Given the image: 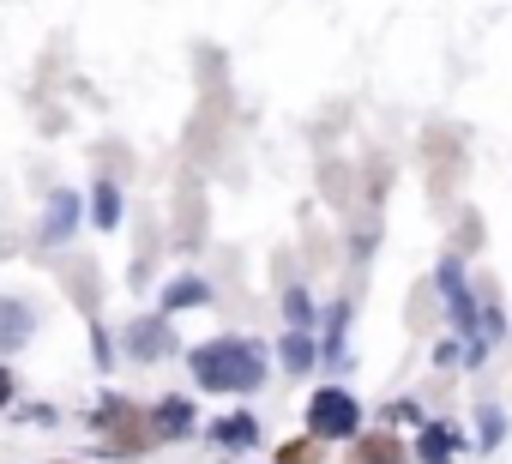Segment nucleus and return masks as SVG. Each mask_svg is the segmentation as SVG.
I'll list each match as a JSON object with an SVG mask.
<instances>
[{"instance_id": "obj_1", "label": "nucleus", "mask_w": 512, "mask_h": 464, "mask_svg": "<svg viewBox=\"0 0 512 464\" xmlns=\"http://www.w3.org/2000/svg\"><path fill=\"white\" fill-rule=\"evenodd\" d=\"M187 368L205 392H260L266 386V350L253 338H211L187 350Z\"/></svg>"}, {"instance_id": "obj_2", "label": "nucleus", "mask_w": 512, "mask_h": 464, "mask_svg": "<svg viewBox=\"0 0 512 464\" xmlns=\"http://www.w3.org/2000/svg\"><path fill=\"white\" fill-rule=\"evenodd\" d=\"M356 428H362V404L344 386H320L308 398V434L314 440H356Z\"/></svg>"}, {"instance_id": "obj_3", "label": "nucleus", "mask_w": 512, "mask_h": 464, "mask_svg": "<svg viewBox=\"0 0 512 464\" xmlns=\"http://www.w3.org/2000/svg\"><path fill=\"white\" fill-rule=\"evenodd\" d=\"M97 422L109 428V458H139V452H151V434H145V422H139V410H127V398H109L103 410H97Z\"/></svg>"}, {"instance_id": "obj_4", "label": "nucleus", "mask_w": 512, "mask_h": 464, "mask_svg": "<svg viewBox=\"0 0 512 464\" xmlns=\"http://www.w3.org/2000/svg\"><path fill=\"white\" fill-rule=\"evenodd\" d=\"M121 350H127L133 362H157V356H169V350H175L169 314H139V320H127V326H121Z\"/></svg>"}, {"instance_id": "obj_5", "label": "nucleus", "mask_w": 512, "mask_h": 464, "mask_svg": "<svg viewBox=\"0 0 512 464\" xmlns=\"http://www.w3.org/2000/svg\"><path fill=\"white\" fill-rule=\"evenodd\" d=\"M31 332H37V314H31V302H19V296H0V350H25L31 344Z\"/></svg>"}, {"instance_id": "obj_6", "label": "nucleus", "mask_w": 512, "mask_h": 464, "mask_svg": "<svg viewBox=\"0 0 512 464\" xmlns=\"http://www.w3.org/2000/svg\"><path fill=\"white\" fill-rule=\"evenodd\" d=\"M79 205H85V199H79L73 187H61V193L49 199V211H43V242H49V248H61L73 229H79Z\"/></svg>"}, {"instance_id": "obj_7", "label": "nucleus", "mask_w": 512, "mask_h": 464, "mask_svg": "<svg viewBox=\"0 0 512 464\" xmlns=\"http://www.w3.org/2000/svg\"><path fill=\"white\" fill-rule=\"evenodd\" d=\"M211 446H217V452H247V446H260V422H253L247 410L217 416V422H211Z\"/></svg>"}, {"instance_id": "obj_8", "label": "nucleus", "mask_w": 512, "mask_h": 464, "mask_svg": "<svg viewBox=\"0 0 512 464\" xmlns=\"http://www.w3.org/2000/svg\"><path fill=\"white\" fill-rule=\"evenodd\" d=\"M452 446H458V428L452 422H422L416 428V458L422 464H452Z\"/></svg>"}, {"instance_id": "obj_9", "label": "nucleus", "mask_w": 512, "mask_h": 464, "mask_svg": "<svg viewBox=\"0 0 512 464\" xmlns=\"http://www.w3.org/2000/svg\"><path fill=\"white\" fill-rule=\"evenodd\" d=\"M278 362H284L290 374H308V368L320 362V344H314V332H302V326H290V332L278 338Z\"/></svg>"}, {"instance_id": "obj_10", "label": "nucleus", "mask_w": 512, "mask_h": 464, "mask_svg": "<svg viewBox=\"0 0 512 464\" xmlns=\"http://www.w3.org/2000/svg\"><path fill=\"white\" fill-rule=\"evenodd\" d=\"M205 302H211V284H205V278H169V284H163V314L205 308Z\"/></svg>"}, {"instance_id": "obj_11", "label": "nucleus", "mask_w": 512, "mask_h": 464, "mask_svg": "<svg viewBox=\"0 0 512 464\" xmlns=\"http://www.w3.org/2000/svg\"><path fill=\"white\" fill-rule=\"evenodd\" d=\"M187 428H193V404H187V398H163V404L151 410V434H163V440L175 434V440H181Z\"/></svg>"}, {"instance_id": "obj_12", "label": "nucleus", "mask_w": 512, "mask_h": 464, "mask_svg": "<svg viewBox=\"0 0 512 464\" xmlns=\"http://www.w3.org/2000/svg\"><path fill=\"white\" fill-rule=\"evenodd\" d=\"M344 326H350V302H332V320H326V338H320V356L326 362H350V350H344Z\"/></svg>"}, {"instance_id": "obj_13", "label": "nucleus", "mask_w": 512, "mask_h": 464, "mask_svg": "<svg viewBox=\"0 0 512 464\" xmlns=\"http://www.w3.org/2000/svg\"><path fill=\"white\" fill-rule=\"evenodd\" d=\"M91 217H97V229H121V187L115 181L91 187Z\"/></svg>"}, {"instance_id": "obj_14", "label": "nucleus", "mask_w": 512, "mask_h": 464, "mask_svg": "<svg viewBox=\"0 0 512 464\" xmlns=\"http://www.w3.org/2000/svg\"><path fill=\"white\" fill-rule=\"evenodd\" d=\"M350 464H404V446H398L392 434H368V440L350 452Z\"/></svg>"}, {"instance_id": "obj_15", "label": "nucleus", "mask_w": 512, "mask_h": 464, "mask_svg": "<svg viewBox=\"0 0 512 464\" xmlns=\"http://www.w3.org/2000/svg\"><path fill=\"white\" fill-rule=\"evenodd\" d=\"M320 440L314 434H302V440H290V446H278V464H320Z\"/></svg>"}, {"instance_id": "obj_16", "label": "nucleus", "mask_w": 512, "mask_h": 464, "mask_svg": "<svg viewBox=\"0 0 512 464\" xmlns=\"http://www.w3.org/2000/svg\"><path fill=\"white\" fill-rule=\"evenodd\" d=\"M284 314H290V326H302V332H308L320 308H314V296H308V290H290V296H284Z\"/></svg>"}, {"instance_id": "obj_17", "label": "nucleus", "mask_w": 512, "mask_h": 464, "mask_svg": "<svg viewBox=\"0 0 512 464\" xmlns=\"http://www.w3.org/2000/svg\"><path fill=\"white\" fill-rule=\"evenodd\" d=\"M494 440H500V410L488 404V410H482V446H494Z\"/></svg>"}, {"instance_id": "obj_18", "label": "nucleus", "mask_w": 512, "mask_h": 464, "mask_svg": "<svg viewBox=\"0 0 512 464\" xmlns=\"http://www.w3.org/2000/svg\"><path fill=\"white\" fill-rule=\"evenodd\" d=\"M7 398H13V374H7V368H0V404H7Z\"/></svg>"}]
</instances>
